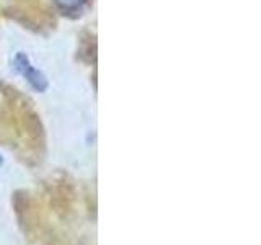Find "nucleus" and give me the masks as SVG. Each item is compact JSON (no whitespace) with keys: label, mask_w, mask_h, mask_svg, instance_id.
Segmentation results:
<instances>
[{"label":"nucleus","mask_w":261,"mask_h":245,"mask_svg":"<svg viewBox=\"0 0 261 245\" xmlns=\"http://www.w3.org/2000/svg\"><path fill=\"white\" fill-rule=\"evenodd\" d=\"M15 67L18 72H21L24 77H27V80L30 82V84L35 87L36 90H44L47 87V82L44 79V76L41 74L38 69H35L31 65V62L28 61V57L24 54H18L15 59Z\"/></svg>","instance_id":"1"},{"label":"nucleus","mask_w":261,"mask_h":245,"mask_svg":"<svg viewBox=\"0 0 261 245\" xmlns=\"http://www.w3.org/2000/svg\"><path fill=\"white\" fill-rule=\"evenodd\" d=\"M0 162H2V160H0Z\"/></svg>","instance_id":"3"},{"label":"nucleus","mask_w":261,"mask_h":245,"mask_svg":"<svg viewBox=\"0 0 261 245\" xmlns=\"http://www.w3.org/2000/svg\"><path fill=\"white\" fill-rule=\"evenodd\" d=\"M56 5L62 8L64 12H75L85 5L87 0H54Z\"/></svg>","instance_id":"2"}]
</instances>
